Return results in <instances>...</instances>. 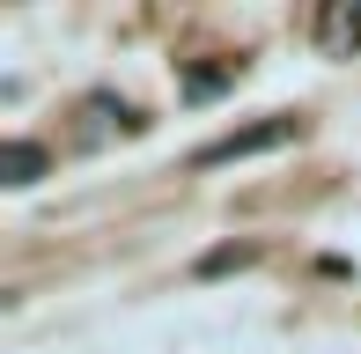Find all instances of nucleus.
<instances>
[{
  "label": "nucleus",
  "instance_id": "nucleus-1",
  "mask_svg": "<svg viewBox=\"0 0 361 354\" xmlns=\"http://www.w3.org/2000/svg\"><path fill=\"white\" fill-rule=\"evenodd\" d=\"M288 140H295V118H288V111H273V118H251V126H236V133L207 140L192 163H200V170H221V163H251V155H273V148H288Z\"/></svg>",
  "mask_w": 361,
  "mask_h": 354
},
{
  "label": "nucleus",
  "instance_id": "nucleus-2",
  "mask_svg": "<svg viewBox=\"0 0 361 354\" xmlns=\"http://www.w3.org/2000/svg\"><path fill=\"white\" fill-rule=\"evenodd\" d=\"M317 44L332 59H354L361 52V0H332V8L317 15Z\"/></svg>",
  "mask_w": 361,
  "mask_h": 354
},
{
  "label": "nucleus",
  "instance_id": "nucleus-3",
  "mask_svg": "<svg viewBox=\"0 0 361 354\" xmlns=\"http://www.w3.org/2000/svg\"><path fill=\"white\" fill-rule=\"evenodd\" d=\"M118 126H133V111H126L118 96H104V89H96V96H81V148H104Z\"/></svg>",
  "mask_w": 361,
  "mask_h": 354
},
{
  "label": "nucleus",
  "instance_id": "nucleus-4",
  "mask_svg": "<svg viewBox=\"0 0 361 354\" xmlns=\"http://www.w3.org/2000/svg\"><path fill=\"white\" fill-rule=\"evenodd\" d=\"M37 177H44L37 140H8V148H0V185H37Z\"/></svg>",
  "mask_w": 361,
  "mask_h": 354
},
{
  "label": "nucleus",
  "instance_id": "nucleus-5",
  "mask_svg": "<svg viewBox=\"0 0 361 354\" xmlns=\"http://www.w3.org/2000/svg\"><path fill=\"white\" fill-rule=\"evenodd\" d=\"M228 82H236V67H192V74H185V96H192V104H207V96H221Z\"/></svg>",
  "mask_w": 361,
  "mask_h": 354
},
{
  "label": "nucleus",
  "instance_id": "nucleus-6",
  "mask_svg": "<svg viewBox=\"0 0 361 354\" xmlns=\"http://www.w3.org/2000/svg\"><path fill=\"white\" fill-rule=\"evenodd\" d=\"M258 259V244H221V251H207L200 273H236V266H251Z\"/></svg>",
  "mask_w": 361,
  "mask_h": 354
}]
</instances>
